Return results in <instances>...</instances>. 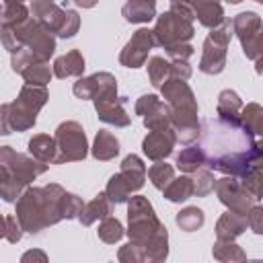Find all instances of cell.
<instances>
[{
	"label": "cell",
	"mask_w": 263,
	"mask_h": 263,
	"mask_svg": "<svg viewBox=\"0 0 263 263\" xmlns=\"http://www.w3.org/2000/svg\"><path fill=\"white\" fill-rule=\"evenodd\" d=\"M199 146L212 171L242 177L253 166L255 134L240 117H210L201 121Z\"/></svg>",
	"instance_id": "1"
},
{
	"label": "cell",
	"mask_w": 263,
	"mask_h": 263,
	"mask_svg": "<svg viewBox=\"0 0 263 263\" xmlns=\"http://www.w3.org/2000/svg\"><path fill=\"white\" fill-rule=\"evenodd\" d=\"M132 242L144 249L146 261H164L168 257V232L158 220L152 203L144 195H134L127 201V230Z\"/></svg>",
	"instance_id": "2"
},
{
	"label": "cell",
	"mask_w": 263,
	"mask_h": 263,
	"mask_svg": "<svg viewBox=\"0 0 263 263\" xmlns=\"http://www.w3.org/2000/svg\"><path fill=\"white\" fill-rule=\"evenodd\" d=\"M64 187L58 183H49L45 187H27L16 199V218L25 232L39 234L41 230L62 222L60 199L64 195Z\"/></svg>",
	"instance_id": "3"
},
{
	"label": "cell",
	"mask_w": 263,
	"mask_h": 263,
	"mask_svg": "<svg viewBox=\"0 0 263 263\" xmlns=\"http://www.w3.org/2000/svg\"><path fill=\"white\" fill-rule=\"evenodd\" d=\"M47 162L37 160L31 154L0 146V197L4 201H16L21 193L47 171Z\"/></svg>",
	"instance_id": "4"
},
{
	"label": "cell",
	"mask_w": 263,
	"mask_h": 263,
	"mask_svg": "<svg viewBox=\"0 0 263 263\" xmlns=\"http://www.w3.org/2000/svg\"><path fill=\"white\" fill-rule=\"evenodd\" d=\"M162 99L171 107V117H173V127L177 132V140L181 144H193L199 138L201 125L197 119V101L187 84V80L181 78H168L160 86Z\"/></svg>",
	"instance_id": "5"
},
{
	"label": "cell",
	"mask_w": 263,
	"mask_h": 263,
	"mask_svg": "<svg viewBox=\"0 0 263 263\" xmlns=\"http://www.w3.org/2000/svg\"><path fill=\"white\" fill-rule=\"evenodd\" d=\"M49 95L45 86L27 84L21 88L18 97L12 103L0 107V134L8 136L10 132H27L37 123V113L47 103Z\"/></svg>",
	"instance_id": "6"
},
{
	"label": "cell",
	"mask_w": 263,
	"mask_h": 263,
	"mask_svg": "<svg viewBox=\"0 0 263 263\" xmlns=\"http://www.w3.org/2000/svg\"><path fill=\"white\" fill-rule=\"evenodd\" d=\"M2 45L10 53H16L18 49L27 47L35 53V58L47 62L55 51V33L43 27L35 16H29L16 27L2 25Z\"/></svg>",
	"instance_id": "7"
},
{
	"label": "cell",
	"mask_w": 263,
	"mask_h": 263,
	"mask_svg": "<svg viewBox=\"0 0 263 263\" xmlns=\"http://www.w3.org/2000/svg\"><path fill=\"white\" fill-rule=\"evenodd\" d=\"M234 35L232 29V21H224L220 27L212 29L210 35L203 41V51H201V60H199V70L203 74L216 76L220 72H224L226 68V51H228V43Z\"/></svg>",
	"instance_id": "8"
},
{
	"label": "cell",
	"mask_w": 263,
	"mask_h": 263,
	"mask_svg": "<svg viewBox=\"0 0 263 263\" xmlns=\"http://www.w3.org/2000/svg\"><path fill=\"white\" fill-rule=\"evenodd\" d=\"M55 144H58V158L55 164H64V162H78L84 160L88 154V142H86V134L82 129V125L78 121H62L55 127Z\"/></svg>",
	"instance_id": "9"
},
{
	"label": "cell",
	"mask_w": 263,
	"mask_h": 263,
	"mask_svg": "<svg viewBox=\"0 0 263 263\" xmlns=\"http://www.w3.org/2000/svg\"><path fill=\"white\" fill-rule=\"evenodd\" d=\"M92 103H95L97 117L103 123H109V125H115V127H127L132 123V117L127 115V111L123 107L125 97L117 95V80L115 78L97 92Z\"/></svg>",
	"instance_id": "10"
},
{
	"label": "cell",
	"mask_w": 263,
	"mask_h": 263,
	"mask_svg": "<svg viewBox=\"0 0 263 263\" xmlns=\"http://www.w3.org/2000/svg\"><path fill=\"white\" fill-rule=\"evenodd\" d=\"M152 31H154L156 45H160L164 49L175 45V43H187L195 35L193 23L177 16L171 10H166L160 16H156V25H154Z\"/></svg>",
	"instance_id": "11"
},
{
	"label": "cell",
	"mask_w": 263,
	"mask_h": 263,
	"mask_svg": "<svg viewBox=\"0 0 263 263\" xmlns=\"http://www.w3.org/2000/svg\"><path fill=\"white\" fill-rule=\"evenodd\" d=\"M214 191L220 199V203H224L228 210L232 212H238V214H249L251 208H253V195L242 187L240 179L238 177H222L216 181L214 185Z\"/></svg>",
	"instance_id": "12"
},
{
	"label": "cell",
	"mask_w": 263,
	"mask_h": 263,
	"mask_svg": "<svg viewBox=\"0 0 263 263\" xmlns=\"http://www.w3.org/2000/svg\"><path fill=\"white\" fill-rule=\"evenodd\" d=\"M136 115L142 117L146 129H166L173 127V117H171V107L166 101H160L156 95H142L136 101L134 107Z\"/></svg>",
	"instance_id": "13"
},
{
	"label": "cell",
	"mask_w": 263,
	"mask_h": 263,
	"mask_svg": "<svg viewBox=\"0 0 263 263\" xmlns=\"http://www.w3.org/2000/svg\"><path fill=\"white\" fill-rule=\"evenodd\" d=\"M156 45V39H154V31L152 29H138L132 39L125 43V47L121 49L119 53V64L125 66V68H140L144 66V62L148 60V53L150 49Z\"/></svg>",
	"instance_id": "14"
},
{
	"label": "cell",
	"mask_w": 263,
	"mask_h": 263,
	"mask_svg": "<svg viewBox=\"0 0 263 263\" xmlns=\"http://www.w3.org/2000/svg\"><path fill=\"white\" fill-rule=\"evenodd\" d=\"M177 132L175 127H166V129H152L148 132V136L142 142V150L150 160H164L166 156L173 154V148L177 144Z\"/></svg>",
	"instance_id": "15"
},
{
	"label": "cell",
	"mask_w": 263,
	"mask_h": 263,
	"mask_svg": "<svg viewBox=\"0 0 263 263\" xmlns=\"http://www.w3.org/2000/svg\"><path fill=\"white\" fill-rule=\"evenodd\" d=\"M232 29H234V35L240 41L242 53L249 55L251 47H253V43H255V39L259 35V31L263 29V23H261V16L257 12L247 10V12H238L232 18Z\"/></svg>",
	"instance_id": "16"
},
{
	"label": "cell",
	"mask_w": 263,
	"mask_h": 263,
	"mask_svg": "<svg viewBox=\"0 0 263 263\" xmlns=\"http://www.w3.org/2000/svg\"><path fill=\"white\" fill-rule=\"evenodd\" d=\"M31 14L43 27H47L51 33L58 35L66 18V6H58L55 0H31Z\"/></svg>",
	"instance_id": "17"
},
{
	"label": "cell",
	"mask_w": 263,
	"mask_h": 263,
	"mask_svg": "<svg viewBox=\"0 0 263 263\" xmlns=\"http://www.w3.org/2000/svg\"><path fill=\"white\" fill-rule=\"evenodd\" d=\"M247 228H249L247 214H238V212L228 210L216 222V238H220V240H236Z\"/></svg>",
	"instance_id": "18"
},
{
	"label": "cell",
	"mask_w": 263,
	"mask_h": 263,
	"mask_svg": "<svg viewBox=\"0 0 263 263\" xmlns=\"http://www.w3.org/2000/svg\"><path fill=\"white\" fill-rule=\"evenodd\" d=\"M119 175L121 179L125 181V185L129 187L132 193L140 191L144 187V181H146V164L140 156L136 154H127L123 160H121V168H119Z\"/></svg>",
	"instance_id": "19"
},
{
	"label": "cell",
	"mask_w": 263,
	"mask_h": 263,
	"mask_svg": "<svg viewBox=\"0 0 263 263\" xmlns=\"http://www.w3.org/2000/svg\"><path fill=\"white\" fill-rule=\"evenodd\" d=\"M115 76L109 74V72H95L90 76H80L74 86H72V92L76 99H82V101H92L97 97V92L107 84L111 82Z\"/></svg>",
	"instance_id": "20"
},
{
	"label": "cell",
	"mask_w": 263,
	"mask_h": 263,
	"mask_svg": "<svg viewBox=\"0 0 263 263\" xmlns=\"http://www.w3.org/2000/svg\"><path fill=\"white\" fill-rule=\"evenodd\" d=\"M121 14L127 23H148L156 16V0H127L121 8Z\"/></svg>",
	"instance_id": "21"
},
{
	"label": "cell",
	"mask_w": 263,
	"mask_h": 263,
	"mask_svg": "<svg viewBox=\"0 0 263 263\" xmlns=\"http://www.w3.org/2000/svg\"><path fill=\"white\" fill-rule=\"evenodd\" d=\"M109 214H111V199H109L107 191H103V193L95 195V197L84 205V210H82V214H80L78 220H80L82 226H90V224H95L97 220H105Z\"/></svg>",
	"instance_id": "22"
},
{
	"label": "cell",
	"mask_w": 263,
	"mask_h": 263,
	"mask_svg": "<svg viewBox=\"0 0 263 263\" xmlns=\"http://www.w3.org/2000/svg\"><path fill=\"white\" fill-rule=\"evenodd\" d=\"M53 76L58 78H68V76H82L84 72V58L78 49H70L68 53L60 55L53 62Z\"/></svg>",
	"instance_id": "23"
},
{
	"label": "cell",
	"mask_w": 263,
	"mask_h": 263,
	"mask_svg": "<svg viewBox=\"0 0 263 263\" xmlns=\"http://www.w3.org/2000/svg\"><path fill=\"white\" fill-rule=\"evenodd\" d=\"M29 154L35 156L41 162H47V164L53 162L55 164V158H58L55 138L53 136H47V134H35L29 140Z\"/></svg>",
	"instance_id": "24"
},
{
	"label": "cell",
	"mask_w": 263,
	"mask_h": 263,
	"mask_svg": "<svg viewBox=\"0 0 263 263\" xmlns=\"http://www.w3.org/2000/svg\"><path fill=\"white\" fill-rule=\"evenodd\" d=\"M90 152H92V156L97 160H111V158H115L119 154V140L111 132L99 129L97 136H95Z\"/></svg>",
	"instance_id": "25"
},
{
	"label": "cell",
	"mask_w": 263,
	"mask_h": 263,
	"mask_svg": "<svg viewBox=\"0 0 263 263\" xmlns=\"http://www.w3.org/2000/svg\"><path fill=\"white\" fill-rule=\"evenodd\" d=\"M175 164L183 173H195L197 168L208 166V160H205V154H203V150H201L199 144H187V148H183L177 154Z\"/></svg>",
	"instance_id": "26"
},
{
	"label": "cell",
	"mask_w": 263,
	"mask_h": 263,
	"mask_svg": "<svg viewBox=\"0 0 263 263\" xmlns=\"http://www.w3.org/2000/svg\"><path fill=\"white\" fill-rule=\"evenodd\" d=\"M162 195L164 199L173 201V203H181V201H187L191 195H195V189H193V179L183 175L179 179H173L164 189H162Z\"/></svg>",
	"instance_id": "27"
},
{
	"label": "cell",
	"mask_w": 263,
	"mask_h": 263,
	"mask_svg": "<svg viewBox=\"0 0 263 263\" xmlns=\"http://www.w3.org/2000/svg\"><path fill=\"white\" fill-rule=\"evenodd\" d=\"M21 76H23V80L27 82V84H35V86H45L49 80H51V76H53V68H49V64L47 62H43V60H39V58H35L23 72H21Z\"/></svg>",
	"instance_id": "28"
},
{
	"label": "cell",
	"mask_w": 263,
	"mask_h": 263,
	"mask_svg": "<svg viewBox=\"0 0 263 263\" xmlns=\"http://www.w3.org/2000/svg\"><path fill=\"white\" fill-rule=\"evenodd\" d=\"M242 101L240 97L232 90V88H224L220 95H218V105H216V113L220 117H240V111H242Z\"/></svg>",
	"instance_id": "29"
},
{
	"label": "cell",
	"mask_w": 263,
	"mask_h": 263,
	"mask_svg": "<svg viewBox=\"0 0 263 263\" xmlns=\"http://www.w3.org/2000/svg\"><path fill=\"white\" fill-rule=\"evenodd\" d=\"M175 222H177V226H179L181 230L193 232V230H199V228L203 226L205 214H203V210L197 208V205H187V208H183V210L175 216Z\"/></svg>",
	"instance_id": "30"
},
{
	"label": "cell",
	"mask_w": 263,
	"mask_h": 263,
	"mask_svg": "<svg viewBox=\"0 0 263 263\" xmlns=\"http://www.w3.org/2000/svg\"><path fill=\"white\" fill-rule=\"evenodd\" d=\"M195 16L210 31L216 29V27H220L226 21V14H224V8L220 6V2H212V4H205V6L195 8Z\"/></svg>",
	"instance_id": "31"
},
{
	"label": "cell",
	"mask_w": 263,
	"mask_h": 263,
	"mask_svg": "<svg viewBox=\"0 0 263 263\" xmlns=\"http://www.w3.org/2000/svg\"><path fill=\"white\" fill-rule=\"evenodd\" d=\"M212 255L214 259L218 261H245L247 259V253L234 242V240H216L214 247H212Z\"/></svg>",
	"instance_id": "32"
},
{
	"label": "cell",
	"mask_w": 263,
	"mask_h": 263,
	"mask_svg": "<svg viewBox=\"0 0 263 263\" xmlns=\"http://www.w3.org/2000/svg\"><path fill=\"white\" fill-rule=\"evenodd\" d=\"M148 78L154 88H160L171 78V62H166L160 55H152L148 60Z\"/></svg>",
	"instance_id": "33"
},
{
	"label": "cell",
	"mask_w": 263,
	"mask_h": 263,
	"mask_svg": "<svg viewBox=\"0 0 263 263\" xmlns=\"http://www.w3.org/2000/svg\"><path fill=\"white\" fill-rule=\"evenodd\" d=\"M240 119L255 136L263 138V107L259 103H247L240 111Z\"/></svg>",
	"instance_id": "34"
},
{
	"label": "cell",
	"mask_w": 263,
	"mask_h": 263,
	"mask_svg": "<svg viewBox=\"0 0 263 263\" xmlns=\"http://www.w3.org/2000/svg\"><path fill=\"white\" fill-rule=\"evenodd\" d=\"M148 177H150V183L156 187V189H164L173 179H175V168L173 164L164 162V160H156L150 168H148Z\"/></svg>",
	"instance_id": "35"
},
{
	"label": "cell",
	"mask_w": 263,
	"mask_h": 263,
	"mask_svg": "<svg viewBox=\"0 0 263 263\" xmlns=\"http://www.w3.org/2000/svg\"><path fill=\"white\" fill-rule=\"evenodd\" d=\"M97 234H99V238H101L103 242H107V245H115V242H119V240L123 238L125 230H123V224H121L117 218L107 216V218L99 224Z\"/></svg>",
	"instance_id": "36"
},
{
	"label": "cell",
	"mask_w": 263,
	"mask_h": 263,
	"mask_svg": "<svg viewBox=\"0 0 263 263\" xmlns=\"http://www.w3.org/2000/svg\"><path fill=\"white\" fill-rule=\"evenodd\" d=\"M29 18V10L23 2H4L2 4V25L16 27Z\"/></svg>",
	"instance_id": "37"
},
{
	"label": "cell",
	"mask_w": 263,
	"mask_h": 263,
	"mask_svg": "<svg viewBox=\"0 0 263 263\" xmlns=\"http://www.w3.org/2000/svg\"><path fill=\"white\" fill-rule=\"evenodd\" d=\"M238 179L242 187L253 195V199H263V171L259 166H249V171Z\"/></svg>",
	"instance_id": "38"
},
{
	"label": "cell",
	"mask_w": 263,
	"mask_h": 263,
	"mask_svg": "<svg viewBox=\"0 0 263 263\" xmlns=\"http://www.w3.org/2000/svg\"><path fill=\"white\" fill-rule=\"evenodd\" d=\"M84 205H86V203H84L76 193L64 191V195H62V199H60V212H62V218H64V220L80 218Z\"/></svg>",
	"instance_id": "39"
},
{
	"label": "cell",
	"mask_w": 263,
	"mask_h": 263,
	"mask_svg": "<svg viewBox=\"0 0 263 263\" xmlns=\"http://www.w3.org/2000/svg\"><path fill=\"white\" fill-rule=\"evenodd\" d=\"M105 191H107L111 203H125V201H129V195H132L129 187L125 185V181L121 179L119 173H115V175L107 181V189H105Z\"/></svg>",
	"instance_id": "40"
},
{
	"label": "cell",
	"mask_w": 263,
	"mask_h": 263,
	"mask_svg": "<svg viewBox=\"0 0 263 263\" xmlns=\"http://www.w3.org/2000/svg\"><path fill=\"white\" fill-rule=\"evenodd\" d=\"M191 179H193V189H195V195L197 197H205V195H210L214 191L216 179H214V175L208 168H203V166L197 168Z\"/></svg>",
	"instance_id": "41"
},
{
	"label": "cell",
	"mask_w": 263,
	"mask_h": 263,
	"mask_svg": "<svg viewBox=\"0 0 263 263\" xmlns=\"http://www.w3.org/2000/svg\"><path fill=\"white\" fill-rule=\"evenodd\" d=\"M117 259L121 263H142V261H146V253L142 247H138L136 242L129 240L117 251Z\"/></svg>",
	"instance_id": "42"
},
{
	"label": "cell",
	"mask_w": 263,
	"mask_h": 263,
	"mask_svg": "<svg viewBox=\"0 0 263 263\" xmlns=\"http://www.w3.org/2000/svg\"><path fill=\"white\" fill-rule=\"evenodd\" d=\"M78 29H80V16H78V12L72 10V8H66V18L62 23V29L58 31V37L70 39V37H74L78 33Z\"/></svg>",
	"instance_id": "43"
},
{
	"label": "cell",
	"mask_w": 263,
	"mask_h": 263,
	"mask_svg": "<svg viewBox=\"0 0 263 263\" xmlns=\"http://www.w3.org/2000/svg\"><path fill=\"white\" fill-rule=\"evenodd\" d=\"M4 224H6V228H4V238H6L8 242H18V240L23 238V226H21L18 218L8 214V216L4 218Z\"/></svg>",
	"instance_id": "44"
},
{
	"label": "cell",
	"mask_w": 263,
	"mask_h": 263,
	"mask_svg": "<svg viewBox=\"0 0 263 263\" xmlns=\"http://www.w3.org/2000/svg\"><path fill=\"white\" fill-rule=\"evenodd\" d=\"M10 55H12L10 66H12V70H14L16 74H21V72L35 60V53H33L31 49H27V47H23V49H18L16 53H10Z\"/></svg>",
	"instance_id": "45"
},
{
	"label": "cell",
	"mask_w": 263,
	"mask_h": 263,
	"mask_svg": "<svg viewBox=\"0 0 263 263\" xmlns=\"http://www.w3.org/2000/svg\"><path fill=\"white\" fill-rule=\"evenodd\" d=\"M171 12H175L177 16H181V18H185V21H195L197 16H195V8H193V4L189 2V0H171V8H168Z\"/></svg>",
	"instance_id": "46"
},
{
	"label": "cell",
	"mask_w": 263,
	"mask_h": 263,
	"mask_svg": "<svg viewBox=\"0 0 263 263\" xmlns=\"http://www.w3.org/2000/svg\"><path fill=\"white\" fill-rule=\"evenodd\" d=\"M247 58L255 62V72L263 74V29L259 31V35H257V39H255V43L251 47V53Z\"/></svg>",
	"instance_id": "47"
},
{
	"label": "cell",
	"mask_w": 263,
	"mask_h": 263,
	"mask_svg": "<svg viewBox=\"0 0 263 263\" xmlns=\"http://www.w3.org/2000/svg\"><path fill=\"white\" fill-rule=\"evenodd\" d=\"M164 51H166V55L173 58V60H185V62H187V60L193 55V45H189V43H175V45L166 47Z\"/></svg>",
	"instance_id": "48"
},
{
	"label": "cell",
	"mask_w": 263,
	"mask_h": 263,
	"mask_svg": "<svg viewBox=\"0 0 263 263\" xmlns=\"http://www.w3.org/2000/svg\"><path fill=\"white\" fill-rule=\"evenodd\" d=\"M247 218H249V228L261 236L263 234V205H253Z\"/></svg>",
	"instance_id": "49"
},
{
	"label": "cell",
	"mask_w": 263,
	"mask_h": 263,
	"mask_svg": "<svg viewBox=\"0 0 263 263\" xmlns=\"http://www.w3.org/2000/svg\"><path fill=\"white\" fill-rule=\"evenodd\" d=\"M189 76H191V66L185 60H173L171 62V78L189 80Z\"/></svg>",
	"instance_id": "50"
},
{
	"label": "cell",
	"mask_w": 263,
	"mask_h": 263,
	"mask_svg": "<svg viewBox=\"0 0 263 263\" xmlns=\"http://www.w3.org/2000/svg\"><path fill=\"white\" fill-rule=\"evenodd\" d=\"M29 261H39V263H45L47 261V255L43 251H27L23 257H21V263H29Z\"/></svg>",
	"instance_id": "51"
},
{
	"label": "cell",
	"mask_w": 263,
	"mask_h": 263,
	"mask_svg": "<svg viewBox=\"0 0 263 263\" xmlns=\"http://www.w3.org/2000/svg\"><path fill=\"white\" fill-rule=\"evenodd\" d=\"M253 164L255 166H259L261 171H263V138L257 142V146H255V154H253Z\"/></svg>",
	"instance_id": "52"
},
{
	"label": "cell",
	"mask_w": 263,
	"mask_h": 263,
	"mask_svg": "<svg viewBox=\"0 0 263 263\" xmlns=\"http://www.w3.org/2000/svg\"><path fill=\"white\" fill-rule=\"evenodd\" d=\"M76 6H80V8H92V6H97V2L99 0H72Z\"/></svg>",
	"instance_id": "53"
},
{
	"label": "cell",
	"mask_w": 263,
	"mask_h": 263,
	"mask_svg": "<svg viewBox=\"0 0 263 263\" xmlns=\"http://www.w3.org/2000/svg\"><path fill=\"white\" fill-rule=\"evenodd\" d=\"M193 4V8H199V6H205V4H212V2H220V0H189Z\"/></svg>",
	"instance_id": "54"
},
{
	"label": "cell",
	"mask_w": 263,
	"mask_h": 263,
	"mask_svg": "<svg viewBox=\"0 0 263 263\" xmlns=\"http://www.w3.org/2000/svg\"><path fill=\"white\" fill-rule=\"evenodd\" d=\"M228 4H238V2H242V0H226Z\"/></svg>",
	"instance_id": "55"
},
{
	"label": "cell",
	"mask_w": 263,
	"mask_h": 263,
	"mask_svg": "<svg viewBox=\"0 0 263 263\" xmlns=\"http://www.w3.org/2000/svg\"><path fill=\"white\" fill-rule=\"evenodd\" d=\"M2 2H25V0H2Z\"/></svg>",
	"instance_id": "56"
},
{
	"label": "cell",
	"mask_w": 263,
	"mask_h": 263,
	"mask_svg": "<svg viewBox=\"0 0 263 263\" xmlns=\"http://www.w3.org/2000/svg\"><path fill=\"white\" fill-rule=\"evenodd\" d=\"M255 2H259V4H263V0H255Z\"/></svg>",
	"instance_id": "57"
}]
</instances>
